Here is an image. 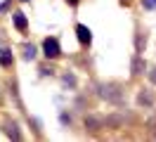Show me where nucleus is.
<instances>
[{
  "label": "nucleus",
  "instance_id": "obj_3",
  "mask_svg": "<svg viewBox=\"0 0 156 142\" xmlns=\"http://www.w3.org/2000/svg\"><path fill=\"white\" fill-rule=\"evenodd\" d=\"M12 19H14V26L24 33V31H26V17H24V12H14V14H12Z\"/></svg>",
  "mask_w": 156,
  "mask_h": 142
},
{
  "label": "nucleus",
  "instance_id": "obj_6",
  "mask_svg": "<svg viewBox=\"0 0 156 142\" xmlns=\"http://www.w3.org/2000/svg\"><path fill=\"white\" fill-rule=\"evenodd\" d=\"M142 7H147V9H154V7H156V0H142Z\"/></svg>",
  "mask_w": 156,
  "mask_h": 142
},
{
  "label": "nucleus",
  "instance_id": "obj_5",
  "mask_svg": "<svg viewBox=\"0 0 156 142\" xmlns=\"http://www.w3.org/2000/svg\"><path fill=\"white\" fill-rule=\"evenodd\" d=\"M142 69H144V66H142V62H140V59H135V64H133V74H142Z\"/></svg>",
  "mask_w": 156,
  "mask_h": 142
},
{
  "label": "nucleus",
  "instance_id": "obj_1",
  "mask_svg": "<svg viewBox=\"0 0 156 142\" xmlns=\"http://www.w3.org/2000/svg\"><path fill=\"white\" fill-rule=\"evenodd\" d=\"M43 52H45V57L48 59H55V57H59V40L57 38H45V43H43Z\"/></svg>",
  "mask_w": 156,
  "mask_h": 142
},
{
  "label": "nucleus",
  "instance_id": "obj_7",
  "mask_svg": "<svg viewBox=\"0 0 156 142\" xmlns=\"http://www.w3.org/2000/svg\"><path fill=\"white\" fill-rule=\"evenodd\" d=\"M33 55H36V50H33V45H31V47H26V57H29V59H33Z\"/></svg>",
  "mask_w": 156,
  "mask_h": 142
},
{
  "label": "nucleus",
  "instance_id": "obj_4",
  "mask_svg": "<svg viewBox=\"0 0 156 142\" xmlns=\"http://www.w3.org/2000/svg\"><path fill=\"white\" fill-rule=\"evenodd\" d=\"M0 64L5 66V69H10V66L14 64V57H12L10 50H2V52H0Z\"/></svg>",
  "mask_w": 156,
  "mask_h": 142
},
{
  "label": "nucleus",
  "instance_id": "obj_2",
  "mask_svg": "<svg viewBox=\"0 0 156 142\" xmlns=\"http://www.w3.org/2000/svg\"><path fill=\"white\" fill-rule=\"evenodd\" d=\"M76 33H78V40H80V45H90L92 36H90V28H88V26L78 24V26H76Z\"/></svg>",
  "mask_w": 156,
  "mask_h": 142
},
{
  "label": "nucleus",
  "instance_id": "obj_9",
  "mask_svg": "<svg viewBox=\"0 0 156 142\" xmlns=\"http://www.w3.org/2000/svg\"><path fill=\"white\" fill-rule=\"evenodd\" d=\"M123 2H128V0H123Z\"/></svg>",
  "mask_w": 156,
  "mask_h": 142
},
{
  "label": "nucleus",
  "instance_id": "obj_8",
  "mask_svg": "<svg viewBox=\"0 0 156 142\" xmlns=\"http://www.w3.org/2000/svg\"><path fill=\"white\" fill-rule=\"evenodd\" d=\"M69 5H78V0H66Z\"/></svg>",
  "mask_w": 156,
  "mask_h": 142
}]
</instances>
